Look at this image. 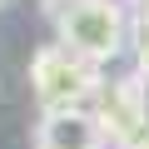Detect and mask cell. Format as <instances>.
I'll list each match as a JSON object with an SVG mask.
<instances>
[{"mask_svg": "<svg viewBox=\"0 0 149 149\" xmlns=\"http://www.w3.org/2000/svg\"><path fill=\"white\" fill-rule=\"evenodd\" d=\"M60 45L90 65H109L129 40V15L119 0H50Z\"/></svg>", "mask_w": 149, "mask_h": 149, "instance_id": "obj_1", "label": "cell"}, {"mask_svg": "<svg viewBox=\"0 0 149 149\" xmlns=\"http://www.w3.org/2000/svg\"><path fill=\"white\" fill-rule=\"evenodd\" d=\"M30 85H35V100L45 109H90V100L104 90L100 85V65L80 60L65 45H45L35 50L30 60Z\"/></svg>", "mask_w": 149, "mask_h": 149, "instance_id": "obj_2", "label": "cell"}, {"mask_svg": "<svg viewBox=\"0 0 149 149\" xmlns=\"http://www.w3.org/2000/svg\"><path fill=\"white\" fill-rule=\"evenodd\" d=\"M104 139H114L119 149H134L144 134H149V109L139 100V80L129 74V80H114L100 90V109H95Z\"/></svg>", "mask_w": 149, "mask_h": 149, "instance_id": "obj_3", "label": "cell"}, {"mask_svg": "<svg viewBox=\"0 0 149 149\" xmlns=\"http://www.w3.org/2000/svg\"><path fill=\"white\" fill-rule=\"evenodd\" d=\"M104 129L95 109H45L35 124V149H100Z\"/></svg>", "mask_w": 149, "mask_h": 149, "instance_id": "obj_4", "label": "cell"}, {"mask_svg": "<svg viewBox=\"0 0 149 149\" xmlns=\"http://www.w3.org/2000/svg\"><path fill=\"white\" fill-rule=\"evenodd\" d=\"M129 35H134V55H139V70H149V15H134Z\"/></svg>", "mask_w": 149, "mask_h": 149, "instance_id": "obj_5", "label": "cell"}, {"mask_svg": "<svg viewBox=\"0 0 149 149\" xmlns=\"http://www.w3.org/2000/svg\"><path fill=\"white\" fill-rule=\"evenodd\" d=\"M134 80H139V100H144V109H149V70H139Z\"/></svg>", "mask_w": 149, "mask_h": 149, "instance_id": "obj_6", "label": "cell"}, {"mask_svg": "<svg viewBox=\"0 0 149 149\" xmlns=\"http://www.w3.org/2000/svg\"><path fill=\"white\" fill-rule=\"evenodd\" d=\"M124 10H134V15H149V0H119Z\"/></svg>", "mask_w": 149, "mask_h": 149, "instance_id": "obj_7", "label": "cell"}, {"mask_svg": "<svg viewBox=\"0 0 149 149\" xmlns=\"http://www.w3.org/2000/svg\"><path fill=\"white\" fill-rule=\"evenodd\" d=\"M134 149H149V134H144V139H139V144H134Z\"/></svg>", "mask_w": 149, "mask_h": 149, "instance_id": "obj_8", "label": "cell"}]
</instances>
